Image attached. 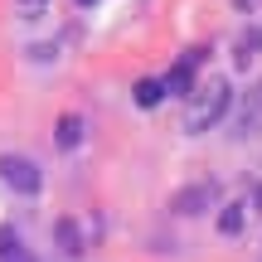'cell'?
Returning <instances> with one entry per match:
<instances>
[{"instance_id": "cell-1", "label": "cell", "mask_w": 262, "mask_h": 262, "mask_svg": "<svg viewBox=\"0 0 262 262\" xmlns=\"http://www.w3.org/2000/svg\"><path fill=\"white\" fill-rule=\"evenodd\" d=\"M228 102H233V93H228L224 78L194 88V93H189V112H185V131H209V126H219V122H224V112H228Z\"/></svg>"}, {"instance_id": "cell-2", "label": "cell", "mask_w": 262, "mask_h": 262, "mask_svg": "<svg viewBox=\"0 0 262 262\" xmlns=\"http://www.w3.org/2000/svg\"><path fill=\"white\" fill-rule=\"evenodd\" d=\"M0 180H5L15 194H39V189H44V170L29 156H0Z\"/></svg>"}, {"instance_id": "cell-3", "label": "cell", "mask_w": 262, "mask_h": 262, "mask_svg": "<svg viewBox=\"0 0 262 262\" xmlns=\"http://www.w3.org/2000/svg\"><path fill=\"white\" fill-rule=\"evenodd\" d=\"M214 204H219V185H214V180H199V185L180 189V194L170 199V209H175V214H185V219L204 214V209H214Z\"/></svg>"}, {"instance_id": "cell-4", "label": "cell", "mask_w": 262, "mask_h": 262, "mask_svg": "<svg viewBox=\"0 0 262 262\" xmlns=\"http://www.w3.org/2000/svg\"><path fill=\"white\" fill-rule=\"evenodd\" d=\"M199 63H204V49H189V54L180 58L165 78H160V83H165V93H170V97H189V88H194V68H199Z\"/></svg>"}, {"instance_id": "cell-5", "label": "cell", "mask_w": 262, "mask_h": 262, "mask_svg": "<svg viewBox=\"0 0 262 262\" xmlns=\"http://www.w3.org/2000/svg\"><path fill=\"white\" fill-rule=\"evenodd\" d=\"M262 131V83L248 88L243 107H238V136H257Z\"/></svg>"}, {"instance_id": "cell-6", "label": "cell", "mask_w": 262, "mask_h": 262, "mask_svg": "<svg viewBox=\"0 0 262 262\" xmlns=\"http://www.w3.org/2000/svg\"><path fill=\"white\" fill-rule=\"evenodd\" d=\"M0 262H34V257H29V248L19 243V233L10 224H0Z\"/></svg>"}, {"instance_id": "cell-7", "label": "cell", "mask_w": 262, "mask_h": 262, "mask_svg": "<svg viewBox=\"0 0 262 262\" xmlns=\"http://www.w3.org/2000/svg\"><path fill=\"white\" fill-rule=\"evenodd\" d=\"M131 97H136V107H146V112H150V107L165 102V83H160V78H141V83L131 88Z\"/></svg>"}, {"instance_id": "cell-8", "label": "cell", "mask_w": 262, "mask_h": 262, "mask_svg": "<svg viewBox=\"0 0 262 262\" xmlns=\"http://www.w3.org/2000/svg\"><path fill=\"white\" fill-rule=\"evenodd\" d=\"M243 228H248V204H224V214H219V233L238 238Z\"/></svg>"}, {"instance_id": "cell-9", "label": "cell", "mask_w": 262, "mask_h": 262, "mask_svg": "<svg viewBox=\"0 0 262 262\" xmlns=\"http://www.w3.org/2000/svg\"><path fill=\"white\" fill-rule=\"evenodd\" d=\"M78 141H83V117H78V112L58 117V146H63V150H73Z\"/></svg>"}, {"instance_id": "cell-10", "label": "cell", "mask_w": 262, "mask_h": 262, "mask_svg": "<svg viewBox=\"0 0 262 262\" xmlns=\"http://www.w3.org/2000/svg\"><path fill=\"white\" fill-rule=\"evenodd\" d=\"M58 243H63V253H68V257H83V238H78L73 219H58Z\"/></svg>"}, {"instance_id": "cell-11", "label": "cell", "mask_w": 262, "mask_h": 262, "mask_svg": "<svg viewBox=\"0 0 262 262\" xmlns=\"http://www.w3.org/2000/svg\"><path fill=\"white\" fill-rule=\"evenodd\" d=\"M15 10L25 19H44V10H49V0H15Z\"/></svg>"}, {"instance_id": "cell-12", "label": "cell", "mask_w": 262, "mask_h": 262, "mask_svg": "<svg viewBox=\"0 0 262 262\" xmlns=\"http://www.w3.org/2000/svg\"><path fill=\"white\" fill-rule=\"evenodd\" d=\"M78 5H97V0H78Z\"/></svg>"}, {"instance_id": "cell-13", "label": "cell", "mask_w": 262, "mask_h": 262, "mask_svg": "<svg viewBox=\"0 0 262 262\" xmlns=\"http://www.w3.org/2000/svg\"><path fill=\"white\" fill-rule=\"evenodd\" d=\"M257 204H262V189H257Z\"/></svg>"}]
</instances>
